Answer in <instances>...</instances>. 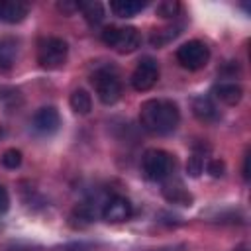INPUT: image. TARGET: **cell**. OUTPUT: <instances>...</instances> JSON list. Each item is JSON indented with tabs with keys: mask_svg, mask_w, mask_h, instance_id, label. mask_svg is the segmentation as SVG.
<instances>
[{
	"mask_svg": "<svg viewBox=\"0 0 251 251\" xmlns=\"http://www.w3.org/2000/svg\"><path fill=\"white\" fill-rule=\"evenodd\" d=\"M180 112L173 100L151 98L139 106V124L155 135H169L178 127Z\"/></svg>",
	"mask_w": 251,
	"mask_h": 251,
	"instance_id": "6da1fadb",
	"label": "cell"
},
{
	"mask_svg": "<svg viewBox=\"0 0 251 251\" xmlns=\"http://www.w3.org/2000/svg\"><path fill=\"white\" fill-rule=\"evenodd\" d=\"M141 169L147 180L161 182L175 171V157L163 149H147L141 157Z\"/></svg>",
	"mask_w": 251,
	"mask_h": 251,
	"instance_id": "7a4b0ae2",
	"label": "cell"
},
{
	"mask_svg": "<svg viewBox=\"0 0 251 251\" xmlns=\"http://www.w3.org/2000/svg\"><path fill=\"white\" fill-rule=\"evenodd\" d=\"M90 80L102 104L112 106L122 98V80L114 69H98Z\"/></svg>",
	"mask_w": 251,
	"mask_h": 251,
	"instance_id": "3957f363",
	"label": "cell"
},
{
	"mask_svg": "<svg viewBox=\"0 0 251 251\" xmlns=\"http://www.w3.org/2000/svg\"><path fill=\"white\" fill-rule=\"evenodd\" d=\"M69 55V45L61 37H43L37 43V61L43 69H59L65 65Z\"/></svg>",
	"mask_w": 251,
	"mask_h": 251,
	"instance_id": "277c9868",
	"label": "cell"
},
{
	"mask_svg": "<svg viewBox=\"0 0 251 251\" xmlns=\"http://www.w3.org/2000/svg\"><path fill=\"white\" fill-rule=\"evenodd\" d=\"M210 59V49L200 39H190L176 49V61L188 71H200Z\"/></svg>",
	"mask_w": 251,
	"mask_h": 251,
	"instance_id": "5b68a950",
	"label": "cell"
},
{
	"mask_svg": "<svg viewBox=\"0 0 251 251\" xmlns=\"http://www.w3.org/2000/svg\"><path fill=\"white\" fill-rule=\"evenodd\" d=\"M131 86L137 90V92H145L149 88H153L159 80V65L153 57H143L135 71L131 73Z\"/></svg>",
	"mask_w": 251,
	"mask_h": 251,
	"instance_id": "8992f818",
	"label": "cell"
},
{
	"mask_svg": "<svg viewBox=\"0 0 251 251\" xmlns=\"http://www.w3.org/2000/svg\"><path fill=\"white\" fill-rule=\"evenodd\" d=\"M131 214H133L131 202H129L126 196H120V194L108 198V200L104 202L102 210H100L102 220L108 222V224H122V222H126V220H129Z\"/></svg>",
	"mask_w": 251,
	"mask_h": 251,
	"instance_id": "52a82bcc",
	"label": "cell"
},
{
	"mask_svg": "<svg viewBox=\"0 0 251 251\" xmlns=\"http://www.w3.org/2000/svg\"><path fill=\"white\" fill-rule=\"evenodd\" d=\"M31 126L41 135H53L61 126V116L55 106H43L33 114Z\"/></svg>",
	"mask_w": 251,
	"mask_h": 251,
	"instance_id": "ba28073f",
	"label": "cell"
},
{
	"mask_svg": "<svg viewBox=\"0 0 251 251\" xmlns=\"http://www.w3.org/2000/svg\"><path fill=\"white\" fill-rule=\"evenodd\" d=\"M141 45V33L137 27L133 25H126V27H118V35L114 41V49L118 53H133L137 47Z\"/></svg>",
	"mask_w": 251,
	"mask_h": 251,
	"instance_id": "9c48e42d",
	"label": "cell"
},
{
	"mask_svg": "<svg viewBox=\"0 0 251 251\" xmlns=\"http://www.w3.org/2000/svg\"><path fill=\"white\" fill-rule=\"evenodd\" d=\"M192 114L204 124H214L220 120L218 106L214 104V100L210 96H204V94H200L192 100Z\"/></svg>",
	"mask_w": 251,
	"mask_h": 251,
	"instance_id": "30bf717a",
	"label": "cell"
},
{
	"mask_svg": "<svg viewBox=\"0 0 251 251\" xmlns=\"http://www.w3.org/2000/svg\"><path fill=\"white\" fill-rule=\"evenodd\" d=\"M212 94H214V98H218L220 102H224V104H227V106H235V104L241 100V96H243V88H241L237 82L224 80V82L214 84Z\"/></svg>",
	"mask_w": 251,
	"mask_h": 251,
	"instance_id": "8fae6325",
	"label": "cell"
},
{
	"mask_svg": "<svg viewBox=\"0 0 251 251\" xmlns=\"http://www.w3.org/2000/svg\"><path fill=\"white\" fill-rule=\"evenodd\" d=\"M29 12V6L22 0H4L0 2V20L6 24L22 22Z\"/></svg>",
	"mask_w": 251,
	"mask_h": 251,
	"instance_id": "7c38bea8",
	"label": "cell"
},
{
	"mask_svg": "<svg viewBox=\"0 0 251 251\" xmlns=\"http://www.w3.org/2000/svg\"><path fill=\"white\" fill-rule=\"evenodd\" d=\"M163 196L167 202L171 204H178V206H192L194 198L192 194L182 186V182H169L163 186Z\"/></svg>",
	"mask_w": 251,
	"mask_h": 251,
	"instance_id": "4fadbf2b",
	"label": "cell"
},
{
	"mask_svg": "<svg viewBox=\"0 0 251 251\" xmlns=\"http://www.w3.org/2000/svg\"><path fill=\"white\" fill-rule=\"evenodd\" d=\"M145 6H147L145 0H114V2H110V10L118 18H131L137 12H141Z\"/></svg>",
	"mask_w": 251,
	"mask_h": 251,
	"instance_id": "5bb4252c",
	"label": "cell"
},
{
	"mask_svg": "<svg viewBox=\"0 0 251 251\" xmlns=\"http://www.w3.org/2000/svg\"><path fill=\"white\" fill-rule=\"evenodd\" d=\"M94 216H96V210L92 208V204L90 202H82V204H78L73 210V214H71V226L76 227V229H82V227H86L94 220Z\"/></svg>",
	"mask_w": 251,
	"mask_h": 251,
	"instance_id": "9a60e30c",
	"label": "cell"
},
{
	"mask_svg": "<svg viewBox=\"0 0 251 251\" xmlns=\"http://www.w3.org/2000/svg\"><path fill=\"white\" fill-rule=\"evenodd\" d=\"M69 104H71L73 112L78 114V116H86V114H90V110H92V98H90L88 90H84V88L73 90V94H71V98H69Z\"/></svg>",
	"mask_w": 251,
	"mask_h": 251,
	"instance_id": "2e32d148",
	"label": "cell"
},
{
	"mask_svg": "<svg viewBox=\"0 0 251 251\" xmlns=\"http://www.w3.org/2000/svg\"><path fill=\"white\" fill-rule=\"evenodd\" d=\"M180 25H167V27H161V29H155L153 31V35L149 37V41H151V45L153 47H163V45H167V43H171L175 37H178L180 35Z\"/></svg>",
	"mask_w": 251,
	"mask_h": 251,
	"instance_id": "e0dca14e",
	"label": "cell"
},
{
	"mask_svg": "<svg viewBox=\"0 0 251 251\" xmlns=\"http://www.w3.org/2000/svg\"><path fill=\"white\" fill-rule=\"evenodd\" d=\"M78 10L82 12L84 20L90 25H98L104 20V6L100 2H80V8Z\"/></svg>",
	"mask_w": 251,
	"mask_h": 251,
	"instance_id": "ac0fdd59",
	"label": "cell"
},
{
	"mask_svg": "<svg viewBox=\"0 0 251 251\" xmlns=\"http://www.w3.org/2000/svg\"><path fill=\"white\" fill-rule=\"evenodd\" d=\"M18 55V45L14 39H0V67L10 69L12 63L16 61Z\"/></svg>",
	"mask_w": 251,
	"mask_h": 251,
	"instance_id": "d6986e66",
	"label": "cell"
},
{
	"mask_svg": "<svg viewBox=\"0 0 251 251\" xmlns=\"http://www.w3.org/2000/svg\"><path fill=\"white\" fill-rule=\"evenodd\" d=\"M155 12H157V16L163 18V20H173V18L178 16L180 4H178L176 0H163V2L157 4V10H155Z\"/></svg>",
	"mask_w": 251,
	"mask_h": 251,
	"instance_id": "ffe728a7",
	"label": "cell"
},
{
	"mask_svg": "<svg viewBox=\"0 0 251 251\" xmlns=\"http://www.w3.org/2000/svg\"><path fill=\"white\" fill-rule=\"evenodd\" d=\"M202 157H204V155L198 153V151H194V153L188 157V161H186V173H188V176L198 178V176L202 175V171H204V159H202Z\"/></svg>",
	"mask_w": 251,
	"mask_h": 251,
	"instance_id": "44dd1931",
	"label": "cell"
},
{
	"mask_svg": "<svg viewBox=\"0 0 251 251\" xmlns=\"http://www.w3.org/2000/svg\"><path fill=\"white\" fill-rule=\"evenodd\" d=\"M0 161L6 169H18L22 165V151L20 149H6L0 157Z\"/></svg>",
	"mask_w": 251,
	"mask_h": 251,
	"instance_id": "7402d4cb",
	"label": "cell"
},
{
	"mask_svg": "<svg viewBox=\"0 0 251 251\" xmlns=\"http://www.w3.org/2000/svg\"><path fill=\"white\" fill-rule=\"evenodd\" d=\"M206 171L210 173V176H214V178H222V176L226 175V163H224L222 159H212V161H208Z\"/></svg>",
	"mask_w": 251,
	"mask_h": 251,
	"instance_id": "603a6c76",
	"label": "cell"
},
{
	"mask_svg": "<svg viewBox=\"0 0 251 251\" xmlns=\"http://www.w3.org/2000/svg\"><path fill=\"white\" fill-rule=\"evenodd\" d=\"M116 35H118V27L116 25H106L102 31H100V37L106 45L114 47V41H116Z\"/></svg>",
	"mask_w": 251,
	"mask_h": 251,
	"instance_id": "cb8c5ba5",
	"label": "cell"
},
{
	"mask_svg": "<svg viewBox=\"0 0 251 251\" xmlns=\"http://www.w3.org/2000/svg\"><path fill=\"white\" fill-rule=\"evenodd\" d=\"M80 8V2H71V0H63V2H57V10L63 12L65 16H71L75 12H78Z\"/></svg>",
	"mask_w": 251,
	"mask_h": 251,
	"instance_id": "d4e9b609",
	"label": "cell"
},
{
	"mask_svg": "<svg viewBox=\"0 0 251 251\" xmlns=\"http://www.w3.org/2000/svg\"><path fill=\"white\" fill-rule=\"evenodd\" d=\"M10 208V194L4 186H0V214H6Z\"/></svg>",
	"mask_w": 251,
	"mask_h": 251,
	"instance_id": "484cf974",
	"label": "cell"
},
{
	"mask_svg": "<svg viewBox=\"0 0 251 251\" xmlns=\"http://www.w3.org/2000/svg\"><path fill=\"white\" fill-rule=\"evenodd\" d=\"M243 178L249 180V153H245L243 157Z\"/></svg>",
	"mask_w": 251,
	"mask_h": 251,
	"instance_id": "4316f807",
	"label": "cell"
},
{
	"mask_svg": "<svg viewBox=\"0 0 251 251\" xmlns=\"http://www.w3.org/2000/svg\"><path fill=\"white\" fill-rule=\"evenodd\" d=\"M67 251H82V249H67Z\"/></svg>",
	"mask_w": 251,
	"mask_h": 251,
	"instance_id": "83f0119b",
	"label": "cell"
}]
</instances>
